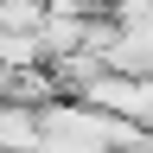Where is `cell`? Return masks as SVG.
<instances>
[{
  "instance_id": "cell-1",
  "label": "cell",
  "mask_w": 153,
  "mask_h": 153,
  "mask_svg": "<svg viewBox=\"0 0 153 153\" xmlns=\"http://www.w3.org/2000/svg\"><path fill=\"white\" fill-rule=\"evenodd\" d=\"M0 147H7V153H38V147H45V108L7 102V108H0Z\"/></svg>"
}]
</instances>
